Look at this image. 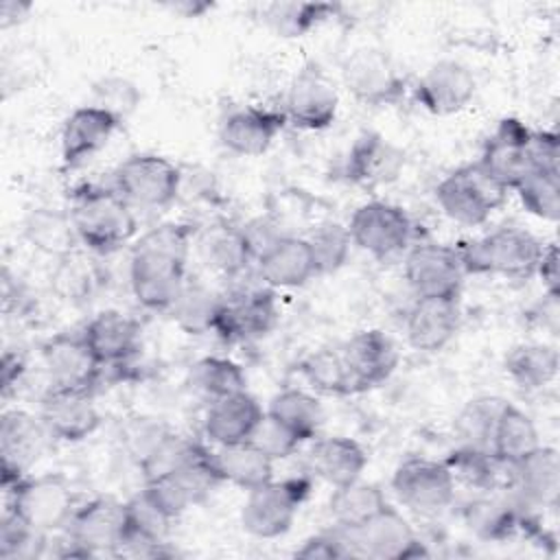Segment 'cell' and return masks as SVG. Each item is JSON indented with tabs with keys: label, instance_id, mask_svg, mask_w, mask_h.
I'll use <instances>...</instances> for the list:
<instances>
[{
	"label": "cell",
	"instance_id": "cell-7",
	"mask_svg": "<svg viewBox=\"0 0 560 560\" xmlns=\"http://www.w3.org/2000/svg\"><path fill=\"white\" fill-rule=\"evenodd\" d=\"M505 188L499 186L481 166L464 164L451 171L435 186V201L442 212L462 225H481L503 203Z\"/></svg>",
	"mask_w": 560,
	"mask_h": 560
},
{
	"label": "cell",
	"instance_id": "cell-10",
	"mask_svg": "<svg viewBox=\"0 0 560 560\" xmlns=\"http://www.w3.org/2000/svg\"><path fill=\"white\" fill-rule=\"evenodd\" d=\"M278 304L271 287L241 289L221 300L212 332L223 341H252L273 330Z\"/></svg>",
	"mask_w": 560,
	"mask_h": 560
},
{
	"label": "cell",
	"instance_id": "cell-31",
	"mask_svg": "<svg viewBox=\"0 0 560 560\" xmlns=\"http://www.w3.org/2000/svg\"><path fill=\"white\" fill-rule=\"evenodd\" d=\"M368 466L365 448L343 435L322 438L308 451V468L332 488L346 486L363 475Z\"/></svg>",
	"mask_w": 560,
	"mask_h": 560
},
{
	"label": "cell",
	"instance_id": "cell-46",
	"mask_svg": "<svg viewBox=\"0 0 560 560\" xmlns=\"http://www.w3.org/2000/svg\"><path fill=\"white\" fill-rule=\"evenodd\" d=\"M313 258H315V267H317V276L324 273H335L337 269H341L350 256V232L346 225L337 223V221H328L317 225L311 236H306Z\"/></svg>",
	"mask_w": 560,
	"mask_h": 560
},
{
	"label": "cell",
	"instance_id": "cell-38",
	"mask_svg": "<svg viewBox=\"0 0 560 560\" xmlns=\"http://www.w3.org/2000/svg\"><path fill=\"white\" fill-rule=\"evenodd\" d=\"M267 413L293 431L302 442L313 440L322 427L324 411L319 400L304 389H282L267 407Z\"/></svg>",
	"mask_w": 560,
	"mask_h": 560
},
{
	"label": "cell",
	"instance_id": "cell-11",
	"mask_svg": "<svg viewBox=\"0 0 560 560\" xmlns=\"http://www.w3.org/2000/svg\"><path fill=\"white\" fill-rule=\"evenodd\" d=\"M392 490L409 510L433 514L453 501L455 481L444 462L407 457L394 470Z\"/></svg>",
	"mask_w": 560,
	"mask_h": 560
},
{
	"label": "cell",
	"instance_id": "cell-55",
	"mask_svg": "<svg viewBox=\"0 0 560 560\" xmlns=\"http://www.w3.org/2000/svg\"><path fill=\"white\" fill-rule=\"evenodd\" d=\"M33 9L31 2H18V0H2L0 4V26L9 28L13 24H20L28 11Z\"/></svg>",
	"mask_w": 560,
	"mask_h": 560
},
{
	"label": "cell",
	"instance_id": "cell-41",
	"mask_svg": "<svg viewBox=\"0 0 560 560\" xmlns=\"http://www.w3.org/2000/svg\"><path fill=\"white\" fill-rule=\"evenodd\" d=\"M505 402L508 400H503L499 396H479V398L468 400L459 409V413L455 416V422H453V429H455V435L459 438V442L464 446L490 451L492 433H494L497 420H499Z\"/></svg>",
	"mask_w": 560,
	"mask_h": 560
},
{
	"label": "cell",
	"instance_id": "cell-52",
	"mask_svg": "<svg viewBox=\"0 0 560 560\" xmlns=\"http://www.w3.org/2000/svg\"><path fill=\"white\" fill-rule=\"evenodd\" d=\"M529 158H532V171L540 168V171H560L558 162H560V140L556 131H547V129H532V138H529Z\"/></svg>",
	"mask_w": 560,
	"mask_h": 560
},
{
	"label": "cell",
	"instance_id": "cell-6",
	"mask_svg": "<svg viewBox=\"0 0 560 560\" xmlns=\"http://www.w3.org/2000/svg\"><path fill=\"white\" fill-rule=\"evenodd\" d=\"M341 532L348 558L413 560L429 556V549L418 538L413 527L392 505L381 510L361 527H341Z\"/></svg>",
	"mask_w": 560,
	"mask_h": 560
},
{
	"label": "cell",
	"instance_id": "cell-2",
	"mask_svg": "<svg viewBox=\"0 0 560 560\" xmlns=\"http://www.w3.org/2000/svg\"><path fill=\"white\" fill-rule=\"evenodd\" d=\"M133 206L112 186H83L74 190L70 219L83 245L98 254H107L136 236L138 221Z\"/></svg>",
	"mask_w": 560,
	"mask_h": 560
},
{
	"label": "cell",
	"instance_id": "cell-20",
	"mask_svg": "<svg viewBox=\"0 0 560 560\" xmlns=\"http://www.w3.org/2000/svg\"><path fill=\"white\" fill-rule=\"evenodd\" d=\"M339 350L350 370L357 394L385 383L398 365L396 343L389 335L376 328L352 335Z\"/></svg>",
	"mask_w": 560,
	"mask_h": 560
},
{
	"label": "cell",
	"instance_id": "cell-14",
	"mask_svg": "<svg viewBox=\"0 0 560 560\" xmlns=\"http://www.w3.org/2000/svg\"><path fill=\"white\" fill-rule=\"evenodd\" d=\"M343 81L350 94L372 107L396 105L405 96L407 79L381 50H359L343 66Z\"/></svg>",
	"mask_w": 560,
	"mask_h": 560
},
{
	"label": "cell",
	"instance_id": "cell-48",
	"mask_svg": "<svg viewBox=\"0 0 560 560\" xmlns=\"http://www.w3.org/2000/svg\"><path fill=\"white\" fill-rule=\"evenodd\" d=\"M127 514H129V529L160 542L166 540L171 525L175 523L142 490L127 501Z\"/></svg>",
	"mask_w": 560,
	"mask_h": 560
},
{
	"label": "cell",
	"instance_id": "cell-22",
	"mask_svg": "<svg viewBox=\"0 0 560 560\" xmlns=\"http://www.w3.org/2000/svg\"><path fill=\"white\" fill-rule=\"evenodd\" d=\"M42 357L52 387L92 389L103 368L85 343L83 332L50 337L42 348Z\"/></svg>",
	"mask_w": 560,
	"mask_h": 560
},
{
	"label": "cell",
	"instance_id": "cell-56",
	"mask_svg": "<svg viewBox=\"0 0 560 560\" xmlns=\"http://www.w3.org/2000/svg\"><path fill=\"white\" fill-rule=\"evenodd\" d=\"M173 13L182 15V18H201L203 13H208L214 4L206 2V0H179V2H171L166 4Z\"/></svg>",
	"mask_w": 560,
	"mask_h": 560
},
{
	"label": "cell",
	"instance_id": "cell-27",
	"mask_svg": "<svg viewBox=\"0 0 560 560\" xmlns=\"http://www.w3.org/2000/svg\"><path fill=\"white\" fill-rule=\"evenodd\" d=\"M459 328V298H416L407 313L405 330L411 348L442 350Z\"/></svg>",
	"mask_w": 560,
	"mask_h": 560
},
{
	"label": "cell",
	"instance_id": "cell-23",
	"mask_svg": "<svg viewBox=\"0 0 560 560\" xmlns=\"http://www.w3.org/2000/svg\"><path fill=\"white\" fill-rule=\"evenodd\" d=\"M120 120L96 105L77 107L61 129V162L66 168H77L94 158L114 136Z\"/></svg>",
	"mask_w": 560,
	"mask_h": 560
},
{
	"label": "cell",
	"instance_id": "cell-24",
	"mask_svg": "<svg viewBox=\"0 0 560 560\" xmlns=\"http://www.w3.org/2000/svg\"><path fill=\"white\" fill-rule=\"evenodd\" d=\"M287 118L278 109L269 107H241L230 112L219 129L221 144L245 158L262 155L269 151L278 133L282 131Z\"/></svg>",
	"mask_w": 560,
	"mask_h": 560
},
{
	"label": "cell",
	"instance_id": "cell-54",
	"mask_svg": "<svg viewBox=\"0 0 560 560\" xmlns=\"http://www.w3.org/2000/svg\"><path fill=\"white\" fill-rule=\"evenodd\" d=\"M26 370V361L20 352H11V350H4L2 354V361H0V385H2V394L7 396L15 385L18 381L22 378Z\"/></svg>",
	"mask_w": 560,
	"mask_h": 560
},
{
	"label": "cell",
	"instance_id": "cell-28",
	"mask_svg": "<svg viewBox=\"0 0 560 560\" xmlns=\"http://www.w3.org/2000/svg\"><path fill=\"white\" fill-rule=\"evenodd\" d=\"M81 332L103 368L125 363L140 346V324L116 308L96 313Z\"/></svg>",
	"mask_w": 560,
	"mask_h": 560
},
{
	"label": "cell",
	"instance_id": "cell-17",
	"mask_svg": "<svg viewBox=\"0 0 560 560\" xmlns=\"http://www.w3.org/2000/svg\"><path fill=\"white\" fill-rule=\"evenodd\" d=\"M339 107V96L328 77L317 68L298 72L284 96V118L298 129L322 131L332 125Z\"/></svg>",
	"mask_w": 560,
	"mask_h": 560
},
{
	"label": "cell",
	"instance_id": "cell-37",
	"mask_svg": "<svg viewBox=\"0 0 560 560\" xmlns=\"http://www.w3.org/2000/svg\"><path fill=\"white\" fill-rule=\"evenodd\" d=\"M337 11L339 4L330 2H273L262 7V20L280 37H302Z\"/></svg>",
	"mask_w": 560,
	"mask_h": 560
},
{
	"label": "cell",
	"instance_id": "cell-15",
	"mask_svg": "<svg viewBox=\"0 0 560 560\" xmlns=\"http://www.w3.org/2000/svg\"><path fill=\"white\" fill-rule=\"evenodd\" d=\"M532 129L518 118L499 120L492 136L486 140L479 166L505 190H514L532 171L529 158Z\"/></svg>",
	"mask_w": 560,
	"mask_h": 560
},
{
	"label": "cell",
	"instance_id": "cell-36",
	"mask_svg": "<svg viewBox=\"0 0 560 560\" xmlns=\"http://www.w3.org/2000/svg\"><path fill=\"white\" fill-rule=\"evenodd\" d=\"M387 505L389 503L383 490L376 483L363 481L361 477L346 486H337L328 501L330 516L335 525L341 527H361Z\"/></svg>",
	"mask_w": 560,
	"mask_h": 560
},
{
	"label": "cell",
	"instance_id": "cell-50",
	"mask_svg": "<svg viewBox=\"0 0 560 560\" xmlns=\"http://www.w3.org/2000/svg\"><path fill=\"white\" fill-rule=\"evenodd\" d=\"M249 442H254V444H256L265 455H269L273 462L293 455V453L300 448V444H302V440H300L293 431H289L284 424H280V422H278L276 418H271L267 411H265V416L260 418L258 427L254 429Z\"/></svg>",
	"mask_w": 560,
	"mask_h": 560
},
{
	"label": "cell",
	"instance_id": "cell-49",
	"mask_svg": "<svg viewBox=\"0 0 560 560\" xmlns=\"http://www.w3.org/2000/svg\"><path fill=\"white\" fill-rule=\"evenodd\" d=\"M138 103H140V92L127 79L107 77L94 85V103L92 105L112 112L120 122L138 107Z\"/></svg>",
	"mask_w": 560,
	"mask_h": 560
},
{
	"label": "cell",
	"instance_id": "cell-21",
	"mask_svg": "<svg viewBox=\"0 0 560 560\" xmlns=\"http://www.w3.org/2000/svg\"><path fill=\"white\" fill-rule=\"evenodd\" d=\"M508 488L525 508H556L560 492V464L553 446H538L525 459L508 466Z\"/></svg>",
	"mask_w": 560,
	"mask_h": 560
},
{
	"label": "cell",
	"instance_id": "cell-39",
	"mask_svg": "<svg viewBox=\"0 0 560 560\" xmlns=\"http://www.w3.org/2000/svg\"><path fill=\"white\" fill-rule=\"evenodd\" d=\"M455 486L462 483L466 488H472L477 492H488L499 488V468L508 466L501 464L490 451L486 448H472V446H459L448 453L444 459Z\"/></svg>",
	"mask_w": 560,
	"mask_h": 560
},
{
	"label": "cell",
	"instance_id": "cell-13",
	"mask_svg": "<svg viewBox=\"0 0 560 560\" xmlns=\"http://www.w3.org/2000/svg\"><path fill=\"white\" fill-rule=\"evenodd\" d=\"M129 529L127 501L114 497H96L74 510L66 532L90 556H114Z\"/></svg>",
	"mask_w": 560,
	"mask_h": 560
},
{
	"label": "cell",
	"instance_id": "cell-1",
	"mask_svg": "<svg viewBox=\"0 0 560 560\" xmlns=\"http://www.w3.org/2000/svg\"><path fill=\"white\" fill-rule=\"evenodd\" d=\"M192 228L162 223L147 230L129 258V282L136 300L149 311H171L186 284V260Z\"/></svg>",
	"mask_w": 560,
	"mask_h": 560
},
{
	"label": "cell",
	"instance_id": "cell-42",
	"mask_svg": "<svg viewBox=\"0 0 560 560\" xmlns=\"http://www.w3.org/2000/svg\"><path fill=\"white\" fill-rule=\"evenodd\" d=\"M221 295L210 291L208 287L195 282V284H184L179 291L175 304L171 306V313L182 330L188 335H203L212 332L219 306H221Z\"/></svg>",
	"mask_w": 560,
	"mask_h": 560
},
{
	"label": "cell",
	"instance_id": "cell-26",
	"mask_svg": "<svg viewBox=\"0 0 560 560\" xmlns=\"http://www.w3.org/2000/svg\"><path fill=\"white\" fill-rule=\"evenodd\" d=\"M260 280L271 289H295L317 276L311 245L302 236H278L258 258Z\"/></svg>",
	"mask_w": 560,
	"mask_h": 560
},
{
	"label": "cell",
	"instance_id": "cell-8",
	"mask_svg": "<svg viewBox=\"0 0 560 560\" xmlns=\"http://www.w3.org/2000/svg\"><path fill=\"white\" fill-rule=\"evenodd\" d=\"M179 168L158 153L129 155L114 171V188L138 208H166L179 195Z\"/></svg>",
	"mask_w": 560,
	"mask_h": 560
},
{
	"label": "cell",
	"instance_id": "cell-43",
	"mask_svg": "<svg viewBox=\"0 0 560 560\" xmlns=\"http://www.w3.org/2000/svg\"><path fill=\"white\" fill-rule=\"evenodd\" d=\"M24 232L33 247L55 256L68 254L74 245V238H79L70 214L50 208L33 210L24 223Z\"/></svg>",
	"mask_w": 560,
	"mask_h": 560
},
{
	"label": "cell",
	"instance_id": "cell-47",
	"mask_svg": "<svg viewBox=\"0 0 560 560\" xmlns=\"http://www.w3.org/2000/svg\"><path fill=\"white\" fill-rule=\"evenodd\" d=\"M46 534L31 527L22 516L7 508L0 523V558L2 560H28L42 556L46 549Z\"/></svg>",
	"mask_w": 560,
	"mask_h": 560
},
{
	"label": "cell",
	"instance_id": "cell-45",
	"mask_svg": "<svg viewBox=\"0 0 560 560\" xmlns=\"http://www.w3.org/2000/svg\"><path fill=\"white\" fill-rule=\"evenodd\" d=\"M527 212L542 221L560 217V171H529L514 188Z\"/></svg>",
	"mask_w": 560,
	"mask_h": 560
},
{
	"label": "cell",
	"instance_id": "cell-5",
	"mask_svg": "<svg viewBox=\"0 0 560 560\" xmlns=\"http://www.w3.org/2000/svg\"><path fill=\"white\" fill-rule=\"evenodd\" d=\"M9 510L22 516L31 527L50 534L66 529L74 514V494L61 475H24L9 488Z\"/></svg>",
	"mask_w": 560,
	"mask_h": 560
},
{
	"label": "cell",
	"instance_id": "cell-9",
	"mask_svg": "<svg viewBox=\"0 0 560 560\" xmlns=\"http://www.w3.org/2000/svg\"><path fill=\"white\" fill-rule=\"evenodd\" d=\"M348 232L352 243L363 252L378 260H387L409 247L413 223L409 214L394 203L368 201L352 212Z\"/></svg>",
	"mask_w": 560,
	"mask_h": 560
},
{
	"label": "cell",
	"instance_id": "cell-16",
	"mask_svg": "<svg viewBox=\"0 0 560 560\" xmlns=\"http://www.w3.org/2000/svg\"><path fill=\"white\" fill-rule=\"evenodd\" d=\"M50 438L42 418H35L26 411L11 409L2 413L0 420V472L2 488H9L22 479L28 468L39 459Z\"/></svg>",
	"mask_w": 560,
	"mask_h": 560
},
{
	"label": "cell",
	"instance_id": "cell-25",
	"mask_svg": "<svg viewBox=\"0 0 560 560\" xmlns=\"http://www.w3.org/2000/svg\"><path fill=\"white\" fill-rule=\"evenodd\" d=\"M405 158L398 147L376 131H363L350 147L343 164L348 182L374 188L394 182L402 171Z\"/></svg>",
	"mask_w": 560,
	"mask_h": 560
},
{
	"label": "cell",
	"instance_id": "cell-33",
	"mask_svg": "<svg viewBox=\"0 0 560 560\" xmlns=\"http://www.w3.org/2000/svg\"><path fill=\"white\" fill-rule=\"evenodd\" d=\"M214 462L223 481H230L243 490H252L273 479V459L249 440L219 446L214 451Z\"/></svg>",
	"mask_w": 560,
	"mask_h": 560
},
{
	"label": "cell",
	"instance_id": "cell-12",
	"mask_svg": "<svg viewBox=\"0 0 560 560\" xmlns=\"http://www.w3.org/2000/svg\"><path fill=\"white\" fill-rule=\"evenodd\" d=\"M464 276L451 245L420 243L405 256V280L416 298H459Z\"/></svg>",
	"mask_w": 560,
	"mask_h": 560
},
{
	"label": "cell",
	"instance_id": "cell-18",
	"mask_svg": "<svg viewBox=\"0 0 560 560\" xmlns=\"http://www.w3.org/2000/svg\"><path fill=\"white\" fill-rule=\"evenodd\" d=\"M39 418L50 438L63 442H81L101 424V413L92 400V389L48 387L42 398Z\"/></svg>",
	"mask_w": 560,
	"mask_h": 560
},
{
	"label": "cell",
	"instance_id": "cell-51",
	"mask_svg": "<svg viewBox=\"0 0 560 560\" xmlns=\"http://www.w3.org/2000/svg\"><path fill=\"white\" fill-rule=\"evenodd\" d=\"M295 558L304 560H332V558H348V549L343 542V532L335 525L328 532H319L308 536L302 547L295 549Z\"/></svg>",
	"mask_w": 560,
	"mask_h": 560
},
{
	"label": "cell",
	"instance_id": "cell-3",
	"mask_svg": "<svg viewBox=\"0 0 560 560\" xmlns=\"http://www.w3.org/2000/svg\"><path fill=\"white\" fill-rule=\"evenodd\" d=\"M542 243L527 230L503 225L479 238L455 245L464 273H497L508 278H532L542 256Z\"/></svg>",
	"mask_w": 560,
	"mask_h": 560
},
{
	"label": "cell",
	"instance_id": "cell-44",
	"mask_svg": "<svg viewBox=\"0 0 560 560\" xmlns=\"http://www.w3.org/2000/svg\"><path fill=\"white\" fill-rule=\"evenodd\" d=\"M245 374L228 357H203L190 370V385L201 396L217 400L245 389Z\"/></svg>",
	"mask_w": 560,
	"mask_h": 560
},
{
	"label": "cell",
	"instance_id": "cell-34",
	"mask_svg": "<svg viewBox=\"0 0 560 560\" xmlns=\"http://www.w3.org/2000/svg\"><path fill=\"white\" fill-rule=\"evenodd\" d=\"M503 368L514 385L534 392L547 387L558 376L560 359L553 346L521 343L505 354Z\"/></svg>",
	"mask_w": 560,
	"mask_h": 560
},
{
	"label": "cell",
	"instance_id": "cell-30",
	"mask_svg": "<svg viewBox=\"0 0 560 560\" xmlns=\"http://www.w3.org/2000/svg\"><path fill=\"white\" fill-rule=\"evenodd\" d=\"M499 490L501 488L481 492L464 508L466 525L483 540H508L523 527L527 516L510 488H505L508 494Z\"/></svg>",
	"mask_w": 560,
	"mask_h": 560
},
{
	"label": "cell",
	"instance_id": "cell-29",
	"mask_svg": "<svg viewBox=\"0 0 560 560\" xmlns=\"http://www.w3.org/2000/svg\"><path fill=\"white\" fill-rule=\"evenodd\" d=\"M265 416L258 400L247 392H236L210 402L203 431L217 446L238 444L252 438L260 418Z\"/></svg>",
	"mask_w": 560,
	"mask_h": 560
},
{
	"label": "cell",
	"instance_id": "cell-35",
	"mask_svg": "<svg viewBox=\"0 0 560 560\" xmlns=\"http://www.w3.org/2000/svg\"><path fill=\"white\" fill-rule=\"evenodd\" d=\"M199 254L210 269L228 278L241 276L254 260V254L243 236V230L236 225L210 228L199 241Z\"/></svg>",
	"mask_w": 560,
	"mask_h": 560
},
{
	"label": "cell",
	"instance_id": "cell-40",
	"mask_svg": "<svg viewBox=\"0 0 560 560\" xmlns=\"http://www.w3.org/2000/svg\"><path fill=\"white\" fill-rule=\"evenodd\" d=\"M300 372L306 383L326 396H350L357 394L350 370L341 357V350L319 348L302 359Z\"/></svg>",
	"mask_w": 560,
	"mask_h": 560
},
{
	"label": "cell",
	"instance_id": "cell-53",
	"mask_svg": "<svg viewBox=\"0 0 560 560\" xmlns=\"http://www.w3.org/2000/svg\"><path fill=\"white\" fill-rule=\"evenodd\" d=\"M536 276H540L547 295L549 298H558L560 293V271H558V247L556 243H549L542 247V256L540 262L536 267Z\"/></svg>",
	"mask_w": 560,
	"mask_h": 560
},
{
	"label": "cell",
	"instance_id": "cell-4",
	"mask_svg": "<svg viewBox=\"0 0 560 560\" xmlns=\"http://www.w3.org/2000/svg\"><path fill=\"white\" fill-rule=\"evenodd\" d=\"M311 492L306 477L269 479L252 490L241 508V525L256 538L284 536Z\"/></svg>",
	"mask_w": 560,
	"mask_h": 560
},
{
	"label": "cell",
	"instance_id": "cell-32",
	"mask_svg": "<svg viewBox=\"0 0 560 560\" xmlns=\"http://www.w3.org/2000/svg\"><path fill=\"white\" fill-rule=\"evenodd\" d=\"M540 446V435L534 420L512 402H505L497 420L490 453L501 464H516Z\"/></svg>",
	"mask_w": 560,
	"mask_h": 560
},
{
	"label": "cell",
	"instance_id": "cell-19",
	"mask_svg": "<svg viewBox=\"0 0 560 560\" xmlns=\"http://www.w3.org/2000/svg\"><path fill=\"white\" fill-rule=\"evenodd\" d=\"M475 90L477 81L468 66L455 59H440L420 77L413 96L429 114L451 116L472 101Z\"/></svg>",
	"mask_w": 560,
	"mask_h": 560
}]
</instances>
